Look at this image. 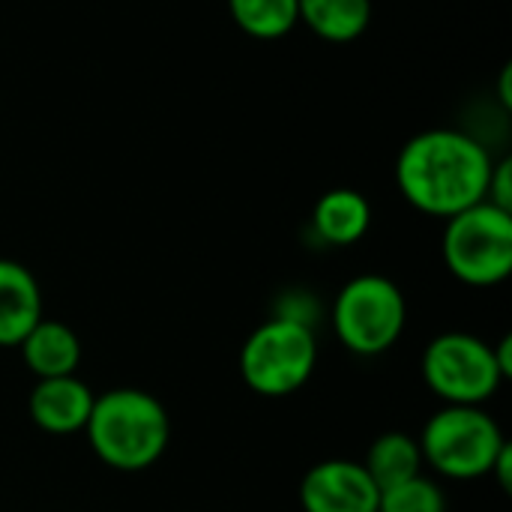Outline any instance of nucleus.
<instances>
[{"label":"nucleus","mask_w":512,"mask_h":512,"mask_svg":"<svg viewBox=\"0 0 512 512\" xmlns=\"http://www.w3.org/2000/svg\"><path fill=\"white\" fill-rule=\"evenodd\" d=\"M492 165L489 150L468 132L426 129L402 147L396 183L411 207L450 219L486 201Z\"/></svg>","instance_id":"nucleus-1"},{"label":"nucleus","mask_w":512,"mask_h":512,"mask_svg":"<svg viewBox=\"0 0 512 512\" xmlns=\"http://www.w3.org/2000/svg\"><path fill=\"white\" fill-rule=\"evenodd\" d=\"M84 435L102 465L123 474H138L153 468L168 450L171 420L153 393L117 387L96 396Z\"/></svg>","instance_id":"nucleus-2"},{"label":"nucleus","mask_w":512,"mask_h":512,"mask_svg":"<svg viewBox=\"0 0 512 512\" xmlns=\"http://www.w3.org/2000/svg\"><path fill=\"white\" fill-rule=\"evenodd\" d=\"M417 444L423 465L435 474L447 480H480L489 477L507 438L489 411L477 405H444L426 420Z\"/></svg>","instance_id":"nucleus-3"},{"label":"nucleus","mask_w":512,"mask_h":512,"mask_svg":"<svg viewBox=\"0 0 512 512\" xmlns=\"http://www.w3.org/2000/svg\"><path fill=\"white\" fill-rule=\"evenodd\" d=\"M330 324L336 339L351 354L381 357L402 339L408 303L393 279L381 273H363L339 288L330 306Z\"/></svg>","instance_id":"nucleus-4"},{"label":"nucleus","mask_w":512,"mask_h":512,"mask_svg":"<svg viewBox=\"0 0 512 512\" xmlns=\"http://www.w3.org/2000/svg\"><path fill=\"white\" fill-rule=\"evenodd\" d=\"M237 366L252 393L267 399L291 396L306 387L318 366L315 327L273 315L246 336Z\"/></svg>","instance_id":"nucleus-5"},{"label":"nucleus","mask_w":512,"mask_h":512,"mask_svg":"<svg viewBox=\"0 0 512 512\" xmlns=\"http://www.w3.org/2000/svg\"><path fill=\"white\" fill-rule=\"evenodd\" d=\"M441 252L447 270L471 288L507 282L512 273V213L480 201L450 216Z\"/></svg>","instance_id":"nucleus-6"},{"label":"nucleus","mask_w":512,"mask_h":512,"mask_svg":"<svg viewBox=\"0 0 512 512\" xmlns=\"http://www.w3.org/2000/svg\"><path fill=\"white\" fill-rule=\"evenodd\" d=\"M423 381L444 405L483 408L507 381L495 351L474 333L450 330L435 336L423 351Z\"/></svg>","instance_id":"nucleus-7"},{"label":"nucleus","mask_w":512,"mask_h":512,"mask_svg":"<svg viewBox=\"0 0 512 512\" xmlns=\"http://www.w3.org/2000/svg\"><path fill=\"white\" fill-rule=\"evenodd\" d=\"M378 498L381 489L354 459L318 462L300 483L303 512H378Z\"/></svg>","instance_id":"nucleus-8"},{"label":"nucleus","mask_w":512,"mask_h":512,"mask_svg":"<svg viewBox=\"0 0 512 512\" xmlns=\"http://www.w3.org/2000/svg\"><path fill=\"white\" fill-rule=\"evenodd\" d=\"M93 402L96 393L78 375L39 378L27 396V414L48 435H75L84 432Z\"/></svg>","instance_id":"nucleus-9"},{"label":"nucleus","mask_w":512,"mask_h":512,"mask_svg":"<svg viewBox=\"0 0 512 512\" xmlns=\"http://www.w3.org/2000/svg\"><path fill=\"white\" fill-rule=\"evenodd\" d=\"M42 318V291L36 276L24 264L0 258V348H18Z\"/></svg>","instance_id":"nucleus-10"},{"label":"nucleus","mask_w":512,"mask_h":512,"mask_svg":"<svg viewBox=\"0 0 512 512\" xmlns=\"http://www.w3.org/2000/svg\"><path fill=\"white\" fill-rule=\"evenodd\" d=\"M21 360L30 369V375L39 378H63L75 375L81 366V339L78 333L54 318H42L21 342H18Z\"/></svg>","instance_id":"nucleus-11"},{"label":"nucleus","mask_w":512,"mask_h":512,"mask_svg":"<svg viewBox=\"0 0 512 512\" xmlns=\"http://www.w3.org/2000/svg\"><path fill=\"white\" fill-rule=\"evenodd\" d=\"M372 225V204L357 189H330L312 210V231L327 246H354Z\"/></svg>","instance_id":"nucleus-12"},{"label":"nucleus","mask_w":512,"mask_h":512,"mask_svg":"<svg viewBox=\"0 0 512 512\" xmlns=\"http://www.w3.org/2000/svg\"><path fill=\"white\" fill-rule=\"evenodd\" d=\"M363 468L378 489H390V486H399V483L423 474V453H420V444L414 435L384 432L366 450Z\"/></svg>","instance_id":"nucleus-13"},{"label":"nucleus","mask_w":512,"mask_h":512,"mask_svg":"<svg viewBox=\"0 0 512 512\" xmlns=\"http://www.w3.org/2000/svg\"><path fill=\"white\" fill-rule=\"evenodd\" d=\"M300 21L327 42H354L372 21V0H297Z\"/></svg>","instance_id":"nucleus-14"},{"label":"nucleus","mask_w":512,"mask_h":512,"mask_svg":"<svg viewBox=\"0 0 512 512\" xmlns=\"http://www.w3.org/2000/svg\"><path fill=\"white\" fill-rule=\"evenodd\" d=\"M237 27L255 39H282L300 21L297 0H228Z\"/></svg>","instance_id":"nucleus-15"},{"label":"nucleus","mask_w":512,"mask_h":512,"mask_svg":"<svg viewBox=\"0 0 512 512\" xmlns=\"http://www.w3.org/2000/svg\"><path fill=\"white\" fill-rule=\"evenodd\" d=\"M378 512H447V498L435 480L417 474L399 486L381 489Z\"/></svg>","instance_id":"nucleus-16"},{"label":"nucleus","mask_w":512,"mask_h":512,"mask_svg":"<svg viewBox=\"0 0 512 512\" xmlns=\"http://www.w3.org/2000/svg\"><path fill=\"white\" fill-rule=\"evenodd\" d=\"M315 315H318V303L303 288H294V291L282 294L279 309H276V318H288V321H297V324H306V327H315Z\"/></svg>","instance_id":"nucleus-17"},{"label":"nucleus","mask_w":512,"mask_h":512,"mask_svg":"<svg viewBox=\"0 0 512 512\" xmlns=\"http://www.w3.org/2000/svg\"><path fill=\"white\" fill-rule=\"evenodd\" d=\"M486 201L512 213V159H501V162L492 165Z\"/></svg>","instance_id":"nucleus-18"},{"label":"nucleus","mask_w":512,"mask_h":512,"mask_svg":"<svg viewBox=\"0 0 512 512\" xmlns=\"http://www.w3.org/2000/svg\"><path fill=\"white\" fill-rule=\"evenodd\" d=\"M489 477L498 483V489L501 492H510L512 489V447L510 441L501 447V453H498V459H495V465H492V471H489Z\"/></svg>","instance_id":"nucleus-19"},{"label":"nucleus","mask_w":512,"mask_h":512,"mask_svg":"<svg viewBox=\"0 0 512 512\" xmlns=\"http://www.w3.org/2000/svg\"><path fill=\"white\" fill-rule=\"evenodd\" d=\"M492 351H495V360H498L504 378H512V336H504L498 345H492Z\"/></svg>","instance_id":"nucleus-20"},{"label":"nucleus","mask_w":512,"mask_h":512,"mask_svg":"<svg viewBox=\"0 0 512 512\" xmlns=\"http://www.w3.org/2000/svg\"><path fill=\"white\" fill-rule=\"evenodd\" d=\"M501 102L510 108L512 105V93H510V66L504 69V75H501Z\"/></svg>","instance_id":"nucleus-21"}]
</instances>
